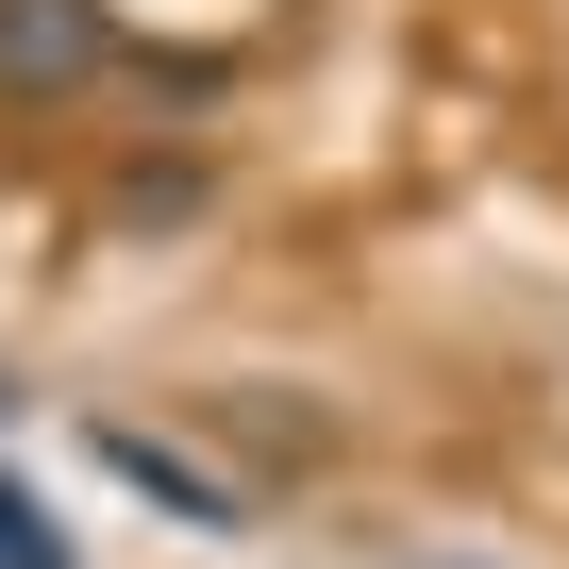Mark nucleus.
<instances>
[{
	"label": "nucleus",
	"instance_id": "1",
	"mask_svg": "<svg viewBox=\"0 0 569 569\" xmlns=\"http://www.w3.org/2000/svg\"><path fill=\"white\" fill-rule=\"evenodd\" d=\"M101 51H118L101 0H0V101H68L101 84Z\"/></svg>",
	"mask_w": 569,
	"mask_h": 569
},
{
	"label": "nucleus",
	"instance_id": "2",
	"mask_svg": "<svg viewBox=\"0 0 569 569\" xmlns=\"http://www.w3.org/2000/svg\"><path fill=\"white\" fill-rule=\"evenodd\" d=\"M101 469H118V486H151L184 536H251V519H234V486H218V469H184L168 436H101Z\"/></svg>",
	"mask_w": 569,
	"mask_h": 569
},
{
	"label": "nucleus",
	"instance_id": "3",
	"mask_svg": "<svg viewBox=\"0 0 569 569\" xmlns=\"http://www.w3.org/2000/svg\"><path fill=\"white\" fill-rule=\"evenodd\" d=\"M0 569H68V536H51V502H18V486H0Z\"/></svg>",
	"mask_w": 569,
	"mask_h": 569
}]
</instances>
